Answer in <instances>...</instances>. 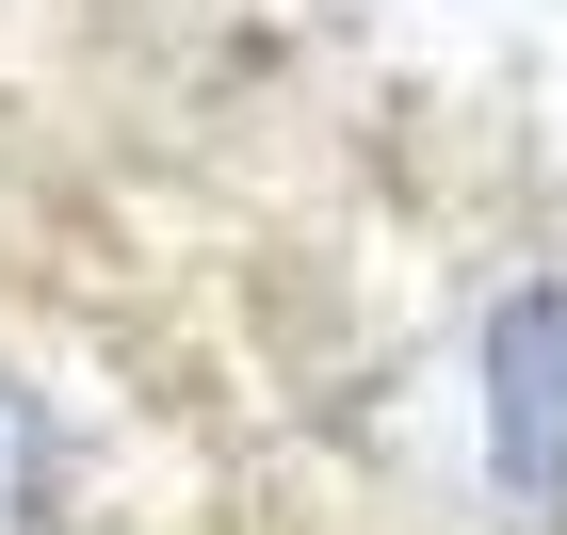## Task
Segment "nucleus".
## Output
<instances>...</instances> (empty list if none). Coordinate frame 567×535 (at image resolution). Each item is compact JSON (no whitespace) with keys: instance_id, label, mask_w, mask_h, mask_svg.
<instances>
[{"instance_id":"1","label":"nucleus","mask_w":567,"mask_h":535,"mask_svg":"<svg viewBox=\"0 0 567 535\" xmlns=\"http://www.w3.org/2000/svg\"><path fill=\"white\" fill-rule=\"evenodd\" d=\"M486 471H503V503H567V292L551 276L486 292Z\"/></svg>"},{"instance_id":"2","label":"nucleus","mask_w":567,"mask_h":535,"mask_svg":"<svg viewBox=\"0 0 567 535\" xmlns=\"http://www.w3.org/2000/svg\"><path fill=\"white\" fill-rule=\"evenodd\" d=\"M49 503H65V422H49V390L0 357V535H49Z\"/></svg>"}]
</instances>
